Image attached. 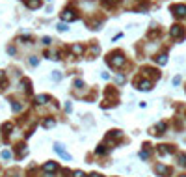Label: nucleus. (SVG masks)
I'll return each instance as SVG.
<instances>
[{
  "mask_svg": "<svg viewBox=\"0 0 186 177\" xmlns=\"http://www.w3.org/2000/svg\"><path fill=\"white\" fill-rule=\"evenodd\" d=\"M108 62H110V65H114V67H121V65H125V58H123L121 52L112 54V56L108 58Z\"/></svg>",
  "mask_w": 186,
  "mask_h": 177,
  "instance_id": "f257e3e1",
  "label": "nucleus"
},
{
  "mask_svg": "<svg viewBox=\"0 0 186 177\" xmlns=\"http://www.w3.org/2000/svg\"><path fill=\"white\" fill-rule=\"evenodd\" d=\"M171 11H173L177 17H184V15H186V6H184V4H177V6L171 7Z\"/></svg>",
  "mask_w": 186,
  "mask_h": 177,
  "instance_id": "f03ea898",
  "label": "nucleus"
},
{
  "mask_svg": "<svg viewBox=\"0 0 186 177\" xmlns=\"http://www.w3.org/2000/svg\"><path fill=\"white\" fill-rule=\"evenodd\" d=\"M171 35H173V37H183V35H184V30H183V26H179V24L171 26Z\"/></svg>",
  "mask_w": 186,
  "mask_h": 177,
  "instance_id": "7ed1b4c3",
  "label": "nucleus"
},
{
  "mask_svg": "<svg viewBox=\"0 0 186 177\" xmlns=\"http://www.w3.org/2000/svg\"><path fill=\"white\" fill-rule=\"evenodd\" d=\"M153 88V82L151 80H142V82H138V90H142V91H149Z\"/></svg>",
  "mask_w": 186,
  "mask_h": 177,
  "instance_id": "20e7f679",
  "label": "nucleus"
},
{
  "mask_svg": "<svg viewBox=\"0 0 186 177\" xmlns=\"http://www.w3.org/2000/svg\"><path fill=\"white\" fill-rule=\"evenodd\" d=\"M170 172H171V170H170V168H168V166H164V164H158V166H157V174H160V175H170Z\"/></svg>",
  "mask_w": 186,
  "mask_h": 177,
  "instance_id": "39448f33",
  "label": "nucleus"
},
{
  "mask_svg": "<svg viewBox=\"0 0 186 177\" xmlns=\"http://www.w3.org/2000/svg\"><path fill=\"white\" fill-rule=\"evenodd\" d=\"M61 19H63V21H75V19H76V15H75L73 11H69V9H65V11L61 13Z\"/></svg>",
  "mask_w": 186,
  "mask_h": 177,
  "instance_id": "423d86ee",
  "label": "nucleus"
},
{
  "mask_svg": "<svg viewBox=\"0 0 186 177\" xmlns=\"http://www.w3.org/2000/svg\"><path fill=\"white\" fill-rule=\"evenodd\" d=\"M158 153H160V155L173 153V147H171V146H158Z\"/></svg>",
  "mask_w": 186,
  "mask_h": 177,
  "instance_id": "0eeeda50",
  "label": "nucleus"
},
{
  "mask_svg": "<svg viewBox=\"0 0 186 177\" xmlns=\"http://www.w3.org/2000/svg\"><path fill=\"white\" fill-rule=\"evenodd\" d=\"M43 170H45V172H56V170H58V164H56V162H47V164L43 166Z\"/></svg>",
  "mask_w": 186,
  "mask_h": 177,
  "instance_id": "6e6552de",
  "label": "nucleus"
},
{
  "mask_svg": "<svg viewBox=\"0 0 186 177\" xmlns=\"http://www.w3.org/2000/svg\"><path fill=\"white\" fill-rule=\"evenodd\" d=\"M71 50H73V54H76V56H80V54L84 52V47L76 43V45H73V47H71Z\"/></svg>",
  "mask_w": 186,
  "mask_h": 177,
  "instance_id": "1a4fd4ad",
  "label": "nucleus"
},
{
  "mask_svg": "<svg viewBox=\"0 0 186 177\" xmlns=\"http://www.w3.org/2000/svg\"><path fill=\"white\" fill-rule=\"evenodd\" d=\"M26 6H28V7H32V9H35V7H39V6H41V0H28V2H26Z\"/></svg>",
  "mask_w": 186,
  "mask_h": 177,
  "instance_id": "9d476101",
  "label": "nucleus"
},
{
  "mask_svg": "<svg viewBox=\"0 0 186 177\" xmlns=\"http://www.w3.org/2000/svg\"><path fill=\"white\" fill-rule=\"evenodd\" d=\"M168 62V56L166 54H160V56H157V63H160V65H164Z\"/></svg>",
  "mask_w": 186,
  "mask_h": 177,
  "instance_id": "9b49d317",
  "label": "nucleus"
},
{
  "mask_svg": "<svg viewBox=\"0 0 186 177\" xmlns=\"http://www.w3.org/2000/svg\"><path fill=\"white\" fill-rule=\"evenodd\" d=\"M48 99H50V97H48V95H37V97H35V101H37V103H39V105H43V103H47V101H48Z\"/></svg>",
  "mask_w": 186,
  "mask_h": 177,
  "instance_id": "f8f14e48",
  "label": "nucleus"
},
{
  "mask_svg": "<svg viewBox=\"0 0 186 177\" xmlns=\"http://www.w3.org/2000/svg\"><path fill=\"white\" fill-rule=\"evenodd\" d=\"M54 125H56V121H54V119H45V121H43V127H45V129L54 127Z\"/></svg>",
  "mask_w": 186,
  "mask_h": 177,
  "instance_id": "ddd939ff",
  "label": "nucleus"
},
{
  "mask_svg": "<svg viewBox=\"0 0 186 177\" xmlns=\"http://www.w3.org/2000/svg\"><path fill=\"white\" fill-rule=\"evenodd\" d=\"M73 177H86V175H84V172H80V170H76V172L73 174Z\"/></svg>",
  "mask_w": 186,
  "mask_h": 177,
  "instance_id": "4468645a",
  "label": "nucleus"
},
{
  "mask_svg": "<svg viewBox=\"0 0 186 177\" xmlns=\"http://www.w3.org/2000/svg\"><path fill=\"white\" fill-rule=\"evenodd\" d=\"M52 78H54V80H60V78H61V75H60L58 71H54V75H52Z\"/></svg>",
  "mask_w": 186,
  "mask_h": 177,
  "instance_id": "2eb2a0df",
  "label": "nucleus"
},
{
  "mask_svg": "<svg viewBox=\"0 0 186 177\" xmlns=\"http://www.w3.org/2000/svg\"><path fill=\"white\" fill-rule=\"evenodd\" d=\"M20 108H22V105H19V103H15V105H13V110H15V112H19Z\"/></svg>",
  "mask_w": 186,
  "mask_h": 177,
  "instance_id": "dca6fc26",
  "label": "nucleus"
},
{
  "mask_svg": "<svg viewBox=\"0 0 186 177\" xmlns=\"http://www.w3.org/2000/svg\"><path fill=\"white\" fill-rule=\"evenodd\" d=\"M179 161H181V164H183V166H186V155H181V157H179Z\"/></svg>",
  "mask_w": 186,
  "mask_h": 177,
  "instance_id": "f3484780",
  "label": "nucleus"
},
{
  "mask_svg": "<svg viewBox=\"0 0 186 177\" xmlns=\"http://www.w3.org/2000/svg\"><path fill=\"white\" fill-rule=\"evenodd\" d=\"M140 157H142V159H147V157H149V151H142Z\"/></svg>",
  "mask_w": 186,
  "mask_h": 177,
  "instance_id": "a211bd4d",
  "label": "nucleus"
},
{
  "mask_svg": "<svg viewBox=\"0 0 186 177\" xmlns=\"http://www.w3.org/2000/svg\"><path fill=\"white\" fill-rule=\"evenodd\" d=\"M2 157H4V159H9V157H11V153H9V151H4V153H2Z\"/></svg>",
  "mask_w": 186,
  "mask_h": 177,
  "instance_id": "6ab92c4d",
  "label": "nucleus"
},
{
  "mask_svg": "<svg viewBox=\"0 0 186 177\" xmlns=\"http://www.w3.org/2000/svg\"><path fill=\"white\" fill-rule=\"evenodd\" d=\"M2 80H4V73L0 71V82H2Z\"/></svg>",
  "mask_w": 186,
  "mask_h": 177,
  "instance_id": "aec40b11",
  "label": "nucleus"
},
{
  "mask_svg": "<svg viewBox=\"0 0 186 177\" xmlns=\"http://www.w3.org/2000/svg\"><path fill=\"white\" fill-rule=\"evenodd\" d=\"M89 177H102V175H99V174H91Z\"/></svg>",
  "mask_w": 186,
  "mask_h": 177,
  "instance_id": "412c9836",
  "label": "nucleus"
},
{
  "mask_svg": "<svg viewBox=\"0 0 186 177\" xmlns=\"http://www.w3.org/2000/svg\"><path fill=\"white\" fill-rule=\"evenodd\" d=\"M181 177H186V175H181Z\"/></svg>",
  "mask_w": 186,
  "mask_h": 177,
  "instance_id": "4be33fe9",
  "label": "nucleus"
}]
</instances>
